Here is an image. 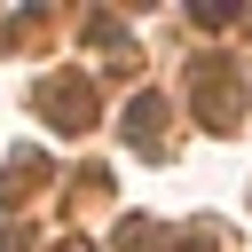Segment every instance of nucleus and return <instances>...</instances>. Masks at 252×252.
<instances>
[{"label": "nucleus", "instance_id": "f257e3e1", "mask_svg": "<svg viewBox=\"0 0 252 252\" xmlns=\"http://www.w3.org/2000/svg\"><path fill=\"white\" fill-rule=\"evenodd\" d=\"M47 110L63 118V134H79V126L94 118V94H87V79H55V87H47Z\"/></svg>", "mask_w": 252, "mask_h": 252}, {"label": "nucleus", "instance_id": "f03ea898", "mask_svg": "<svg viewBox=\"0 0 252 252\" xmlns=\"http://www.w3.org/2000/svg\"><path fill=\"white\" fill-rule=\"evenodd\" d=\"M63 252H87V244H63Z\"/></svg>", "mask_w": 252, "mask_h": 252}]
</instances>
